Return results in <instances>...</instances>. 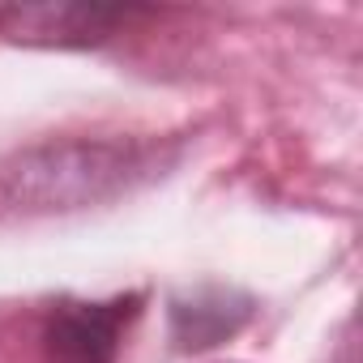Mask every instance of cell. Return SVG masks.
<instances>
[{"label": "cell", "instance_id": "cell-1", "mask_svg": "<svg viewBox=\"0 0 363 363\" xmlns=\"http://www.w3.org/2000/svg\"><path fill=\"white\" fill-rule=\"evenodd\" d=\"M145 295L128 291L116 299H60L43 320V350L52 363H116L128 325L141 316Z\"/></svg>", "mask_w": 363, "mask_h": 363}, {"label": "cell", "instance_id": "cell-2", "mask_svg": "<svg viewBox=\"0 0 363 363\" xmlns=\"http://www.w3.org/2000/svg\"><path fill=\"white\" fill-rule=\"evenodd\" d=\"M145 13L141 5H0V39L26 48H94Z\"/></svg>", "mask_w": 363, "mask_h": 363}]
</instances>
